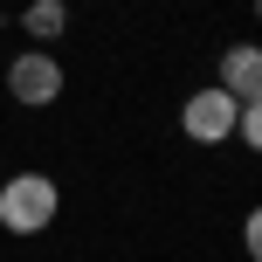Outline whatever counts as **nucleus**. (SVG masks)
Instances as JSON below:
<instances>
[{
    "instance_id": "1",
    "label": "nucleus",
    "mask_w": 262,
    "mask_h": 262,
    "mask_svg": "<svg viewBox=\"0 0 262 262\" xmlns=\"http://www.w3.org/2000/svg\"><path fill=\"white\" fill-rule=\"evenodd\" d=\"M55 207H62V186H55L49 172H14V180H0V228H7V235L55 228Z\"/></svg>"
},
{
    "instance_id": "2",
    "label": "nucleus",
    "mask_w": 262,
    "mask_h": 262,
    "mask_svg": "<svg viewBox=\"0 0 262 262\" xmlns=\"http://www.w3.org/2000/svg\"><path fill=\"white\" fill-rule=\"evenodd\" d=\"M7 97L28 111H49L55 97H62V62H55V49H21L7 62Z\"/></svg>"
},
{
    "instance_id": "3",
    "label": "nucleus",
    "mask_w": 262,
    "mask_h": 262,
    "mask_svg": "<svg viewBox=\"0 0 262 262\" xmlns=\"http://www.w3.org/2000/svg\"><path fill=\"white\" fill-rule=\"evenodd\" d=\"M235 111H242L235 97H228L221 83H207V90H193V97H186L180 131H186L193 145H228V138H235Z\"/></svg>"
},
{
    "instance_id": "4",
    "label": "nucleus",
    "mask_w": 262,
    "mask_h": 262,
    "mask_svg": "<svg viewBox=\"0 0 262 262\" xmlns=\"http://www.w3.org/2000/svg\"><path fill=\"white\" fill-rule=\"evenodd\" d=\"M221 90L235 97V104H262V55L249 49V41L221 55Z\"/></svg>"
},
{
    "instance_id": "5",
    "label": "nucleus",
    "mask_w": 262,
    "mask_h": 262,
    "mask_svg": "<svg viewBox=\"0 0 262 262\" xmlns=\"http://www.w3.org/2000/svg\"><path fill=\"white\" fill-rule=\"evenodd\" d=\"M21 28H28V41H62V28H69V7H62V0H28Z\"/></svg>"
}]
</instances>
